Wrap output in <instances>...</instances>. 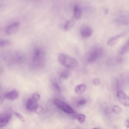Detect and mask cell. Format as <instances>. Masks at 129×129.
Segmentation results:
<instances>
[{
  "mask_svg": "<svg viewBox=\"0 0 129 129\" xmlns=\"http://www.w3.org/2000/svg\"><path fill=\"white\" fill-rule=\"evenodd\" d=\"M58 59L63 66L68 68H75L78 64V62L76 59L65 54H60L58 56Z\"/></svg>",
  "mask_w": 129,
  "mask_h": 129,
  "instance_id": "1",
  "label": "cell"
},
{
  "mask_svg": "<svg viewBox=\"0 0 129 129\" xmlns=\"http://www.w3.org/2000/svg\"><path fill=\"white\" fill-rule=\"evenodd\" d=\"M103 51V49L101 47L96 46L94 47L88 53V60L90 61L96 60L102 55Z\"/></svg>",
  "mask_w": 129,
  "mask_h": 129,
  "instance_id": "2",
  "label": "cell"
},
{
  "mask_svg": "<svg viewBox=\"0 0 129 129\" xmlns=\"http://www.w3.org/2000/svg\"><path fill=\"white\" fill-rule=\"evenodd\" d=\"M54 103L59 109L68 113H73L74 112L73 109L65 102L58 99L55 100Z\"/></svg>",
  "mask_w": 129,
  "mask_h": 129,
  "instance_id": "3",
  "label": "cell"
},
{
  "mask_svg": "<svg viewBox=\"0 0 129 129\" xmlns=\"http://www.w3.org/2000/svg\"><path fill=\"white\" fill-rule=\"evenodd\" d=\"M117 95L118 100L124 106H129V97L123 91H119Z\"/></svg>",
  "mask_w": 129,
  "mask_h": 129,
  "instance_id": "4",
  "label": "cell"
},
{
  "mask_svg": "<svg viewBox=\"0 0 129 129\" xmlns=\"http://www.w3.org/2000/svg\"><path fill=\"white\" fill-rule=\"evenodd\" d=\"M20 25V23L18 22H16L11 24L6 29V34L8 35H12L15 34L18 30Z\"/></svg>",
  "mask_w": 129,
  "mask_h": 129,
  "instance_id": "5",
  "label": "cell"
},
{
  "mask_svg": "<svg viewBox=\"0 0 129 129\" xmlns=\"http://www.w3.org/2000/svg\"><path fill=\"white\" fill-rule=\"evenodd\" d=\"M11 115L9 113L6 112L0 115V127H3L6 125L10 120Z\"/></svg>",
  "mask_w": 129,
  "mask_h": 129,
  "instance_id": "6",
  "label": "cell"
},
{
  "mask_svg": "<svg viewBox=\"0 0 129 129\" xmlns=\"http://www.w3.org/2000/svg\"><path fill=\"white\" fill-rule=\"evenodd\" d=\"M81 35L83 37L86 38L90 37L92 35L93 31L89 26H86L82 27L80 29Z\"/></svg>",
  "mask_w": 129,
  "mask_h": 129,
  "instance_id": "7",
  "label": "cell"
},
{
  "mask_svg": "<svg viewBox=\"0 0 129 129\" xmlns=\"http://www.w3.org/2000/svg\"><path fill=\"white\" fill-rule=\"evenodd\" d=\"M126 33L125 32L123 33L112 37L108 41L107 45L110 46L114 45L118 42L120 38L124 36Z\"/></svg>",
  "mask_w": 129,
  "mask_h": 129,
  "instance_id": "8",
  "label": "cell"
},
{
  "mask_svg": "<svg viewBox=\"0 0 129 129\" xmlns=\"http://www.w3.org/2000/svg\"><path fill=\"white\" fill-rule=\"evenodd\" d=\"M37 102L32 97L30 98L27 101V109L28 110L33 112L38 105Z\"/></svg>",
  "mask_w": 129,
  "mask_h": 129,
  "instance_id": "9",
  "label": "cell"
},
{
  "mask_svg": "<svg viewBox=\"0 0 129 129\" xmlns=\"http://www.w3.org/2000/svg\"><path fill=\"white\" fill-rule=\"evenodd\" d=\"M82 10L80 6L78 4H75L73 7V14L74 18L78 19L82 15Z\"/></svg>",
  "mask_w": 129,
  "mask_h": 129,
  "instance_id": "10",
  "label": "cell"
},
{
  "mask_svg": "<svg viewBox=\"0 0 129 129\" xmlns=\"http://www.w3.org/2000/svg\"><path fill=\"white\" fill-rule=\"evenodd\" d=\"M18 93L16 90H13L8 92L4 96L5 98L9 100H14L18 97Z\"/></svg>",
  "mask_w": 129,
  "mask_h": 129,
  "instance_id": "11",
  "label": "cell"
},
{
  "mask_svg": "<svg viewBox=\"0 0 129 129\" xmlns=\"http://www.w3.org/2000/svg\"><path fill=\"white\" fill-rule=\"evenodd\" d=\"M86 89V85L84 84H81L76 86L75 88V90L77 94H81L84 92Z\"/></svg>",
  "mask_w": 129,
  "mask_h": 129,
  "instance_id": "12",
  "label": "cell"
},
{
  "mask_svg": "<svg viewBox=\"0 0 129 129\" xmlns=\"http://www.w3.org/2000/svg\"><path fill=\"white\" fill-rule=\"evenodd\" d=\"M75 20L74 19H72L67 21L64 24L63 28L66 31H68L72 28L74 25Z\"/></svg>",
  "mask_w": 129,
  "mask_h": 129,
  "instance_id": "13",
  "label": "cell"
},
{
  "mask_svg": "<svg viewBox=\"0 0 129 129\" xmlns=\"http://www.w3.org/2000/svg\"><path fill=\"white\" fill-rule=\"evenodd\" d=\"M129 45V41L128 40L120 50V53L121 55L124 54L128 51Z\"/></svg>",
  "mask_w": 129,
  "mask_h": 129,
  "instance_id": "14",
  "label": "cell"
},
{
  "mask_svg": "<svg viewBox=\"0 0 129 129\" xmlns=\"http://www.w3.org/2000/svg\"><path fill=\"white\" fill-rule=\"evenodd\" d=\"M42 50L38 48L35 51L33 58V61L36 60L40 57L42 54Z\"/></svg>",
  "mask_w": 129,
  "mask_h": 129,
  "instance_id": "15",
  "label": "cell"
},
{
  "mask_svg": "<svg viewBox=\"0 0 129 129\" xmlns=\"http://www.w3.org/2000/svg\"><path fill=\"white\" fill-rule=\"evenodd\" d=\"M11 43V41L8 39H2L0 40V46L4 47L8 46Z\"/></svg>",
  "mask_w": 129,
  "mask_h": 129,
  "instance_id": "16",
  "label": "cell"
},
{
  "mask_svg": "<svg viewBox=\"0 0 129 129\" xmlns=\"http://www.w3.org/2000/svg\"><path fill=\"white\" fill-rule=\"evenodd\" d=\"M112 112L117 114H119L121 112L122 109L119 106L117 105H115L113 108Z\"/></svg>",
  "mask_w": 129,
  "mask_h": 129,
  "instance_id": "17",
  "label": "cell"
},
{
  "mask_svg": "<svg viewBox=\"0 0 129 129\" xmlns=\"http://www.w3.org/2000/svg\"><path fill=\"white\" fill-rule=\"evenodd\" d=\"M44 109L40 106L38 105L33 111V112L38 114H41L43 112Z\"/></svg>",
  "mask_w": 129,
  "mask_h": 129,
  "instance_id": "18",
  "label": "cell"
},
{
  "mask_svg": "<svg viewBox=\"0 0 129 129\" xmlns=\"http://www.w3.org/2000/svg\"><path fill=\"white\" fill-rule=\"evenodd\" d=\"M77 118L80 123H83L85 121L86 118V116L83 114H80L77 116Z\"/></svg>",
  "mask_w": 129,
  "mask_h": 129,
  "instance_id": "19",
  "label": "cell"
},
{
  "mask_svg": "<svg viewBox=\"0 0 129 129\" xmlns=\"http://www.w3.org/2000/svg\"><path fill=\"white\" fill-rule=\"evenodd\" d=\"M69 73L68 71H65L62 72L60 74V77L63 78H66L68 77Z\"/></svg>",
  "mask_w": 129,
  "mask_h": 129,
  "instance_id": "20",
  "label": "cell"
},
{
  "mask_svg": "<svg viewBox=\"0 0 129 129\" xmlns=\"http://www.w3.org/2000/svg\"><path fill=\"white\" fill-rule=\"evenodd\" d=\"M15 115L21 121L24 122L25 121V119L23 117L20 113L16 112L14 113Z\"/></svg>",
  "mask_w": 129,
  "mask_h": 129,
  "instance_id": "21",
  "label": "cell"
},
{
  "mask_svg": "<svg viewBox=\"0 0 129 129\" xmlns=\"http://www.w3.org/2000/svg\"><path fill=\"white\" fill-rule=\"evenodd\" d=\"M31 97L38 102L40 99V95L38 94L34 93L33 94Z\"/></svg>",
  "mask_w": 129,
  "mask_h": 129,
  "instance_id": "22",
  "label": "cell"
},
{
  "mask_svg": "<svg viewBox=\"0 0 129 129\" xmlns=\"http://www.w3.org/2000/svg\"><path fill=\"white\" fill-rule=\"evenodd\" d=\"M53 86L55 89L59 92H61L60 88L58 85L56 83H53Z\"/></svg>",
  "mask_w": 129,
  "mask_h": 129,
  "instance_id": "23",
  "label": "cell"
},
{
  "mask_svg": "<svg viewBox=\"0 0 129 129\" xmlns=\"http://www.w3.org/2000/svg\"><path fill=\"white\" fill-rule=\"evenodd\" d=\"M93 82L94 85L97 86L100 84V81L99 79L96 78L93 80Z\"/></svg>",
  "mask_w": 129,
  "mask_h": 129,
  "instance_id": "24",
  "label": "cell"
},
{
  "mask_svg": "<svg viewBox=\"0 0 129 129\" xmlns=\"http://www.w3.org/2000/svg\"><path fill=\"white\" fill-rule=\"evenodd\" d=\"M86 101L84 100H82L79 101L78 104L80 105H84L86 103Z\"/></svg>",
  "mask_w": 129,
  "mask_h": 129,
  "instance_id": "25",
  "label": "cell"
},
{
  "mask_svg": "<svg viewBox=\"0 0 129 129\" xmlns=\"http://www.w3.org/2000/svg\"><path fill=\"white\" fill-rule=\"evenodd\" d=\"M129 120H127L125 121L124 123L125 126L128 129L129 128Z\"/></svg>",
  "mask_w": 129,
  "mask_h": 129,
  "instance_id": "26",
  "label": "cell"
},
{
  "mask_svg": "<svg viewBox=\"0 0 129 129\" xmlns=\"http://www.w3.org/2000/svg\"><path fill=\"white\" fill-rule=\"evenodd\" d=\"M91 129H100V128L97 127H95L92 128Z\"/></svg>",
  "mask_w": 129,
  "mask_h": 129,
  "instance_id": "27",
  "label": "cell"
},
{
  "mask_svg": "<svg viewBox=\"0 0 129 129\" xmlns=\"http://www.w3.org/2000/svg\"><path fill=\"white\" fill-rule=\"evenodd\" d=\"M0 98H1V96H0Z\"/></svg>",
  "mask_w": 129,
  "mask_h": 129,
  "instance_id": "28",
  "label": "cell"
}]
</instances>
